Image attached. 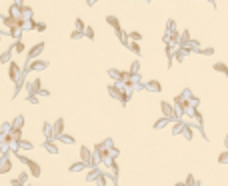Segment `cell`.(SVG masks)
Instances as JSON below:
<instances>
[{
  "label": "cell",
  "instance_id": "ba28073f",
  "mask_svg": "<svg viewBox=\"0 0 228 186\" xmlns=\"http://www.w3.org/2000/svg\"><path fill=\"white\" fill-rule=\"evenodd\" d=\"M106 22L110 24V26H114V28H120V24H118V20L114 18V16H108V18H106Z\"/></svg>",
  "mask_w": 228,
  "mask_h": 186
},
{
  "label": "cell",
  "instance_id": "5bb4252c",
  "mask_svg": "<svg viewBox=\"0 0 228 186\" xmlns=\"http://www.w3.org/2000/svg\"><path fill=\"white\" fill-rule=\"evenodd\" d=\"M84 34H86L88 38H94V30H92V28H86V30H84Z\"/></svg>",
  "mask_w": 228,
  "mask_h": 186
},
{
  "label": "cell",
  "instance_id": "5b68a950",
  "mask_svg": "<svg viewBox=\"0 0 228 186\" xmlns=\"http://www.w3.org/2000/svg\"><path fill=\"white\" fill-rule=\"evenodd\" d=\"M62 126H64V122H62V120H58L56 124H54V132H52V136H60V132H62Z\"/></svg>",
  "mask_w": 228,
  "mask_h": 186
},
{
  "label": "cell",
  "instance_id": "e0dca14e",
  "mask_svg": "<svg viewBox=\"0 0 228 186\" xmlns=\"http://www.w3.org/2000/svg\"><path fill=\"white\" fill-rule=\"evenodd\" d=\"M76 28H78V30H82V28H84V24H82V20H76Z\"/></svg>",
  "mask_w": 228,
  "mask_h": 186
},
{
  "label": "cell",
  "instance_id": "4fadbf2b",
  "mask_svg": "<svg viewBox=\"0 0 228 186\" xmlns=\"http://www.w3.org/2000/svg\"><path fill=\"white\" fill-rule=\"evenodd\" d=\"M82 160L86 162V160H90V152H88L86 148H82Z\"/></svg>",
  "mask_w": 228,
  "mask_h": 186
},
{
  "label": "cell",
  "instance_id": "8fae6325",
  "mask_svg": "<svg viewBox=\"0 0 228 186\" xmlns=\"http://www.w3.org/2000/svg\"><path fill=\"white\" fill-rule=\"evenodd\" d=\"M22 50H24V44H22V42H16V44H14V52H22Z\"/></svg>",
  "mask_w": 228,
  "mask_h": 186
},
{
  "label": "cell",
  "instance_id": "9a60e30c",
  "mask_svg": "<svg viewBox=\"0 0 228 186\" xmlns=\"http://www.w3.org/2000/svg\"><path fill=\"white\" fill-rule=\"evenodd\" d=\"M130 48H132V52H140V48H138V44H136V42H132V44H130Z\"/></svg>",
  "mask_w": 228,
  "mask_h": 186
},
{
  "label": "cell",
  "instance_id": "9c48e42d",
  "mask_svg": "<svg viewBox=\"0 0 228 186\" xmlns=\"http://www.w3.org/2000/svg\"><path fill=\"white\" fill-rule=\"evenodd\" d=\"M162 110H164V114H166V116H170V114H172V108L168 106V102H162Z\"/></svg>",
  "mask_w": 228,
  "mask_h": 186
},
{
  "label": "cell",
  "instance_id": "7c38bea8",
  "mask_svg": "<svg viewBox=\"0 0 228 186\" xmlns=\"http://www.w3.org/2000/svg\"><path fill=\"white\" fill-rule=\"evenodd\" d=\"M214 70H222V72H226V74H228V68H226L224 64H220V62H218V64H214Z\"/></svg>",
  "mask_w": 228,
  "mask_h": 186
},
{
  "label": "cell",
  "instance_id": "44dd1931",
  "mask_svg": "<svg viewBox=\"0 0 228 186\" xmlns=\"http://www.w3.org/2000/svg\"><path fill=\"white\" fill-rule=\"evenodd\" d=\"M226 148H228V136H226Z\"/></svg>",
  "mask_w": 228,
  "mask_h": 186
},
{
  "label": "cell",
  "instance_id": "7a4b0ae2",
  "mask_svg": "<svg viewBox=\"0 0 228 186\" xmlns=\"http://www.w3.org/2000/svg\"><path fill=\"white\" fill-rule=\"evenodd\" d=\"M12 168V162L6 158V156H2V160H0V174H6V172H10Z\"/></svg>",
  "mask_w": 228,
  "mask_h": 186
},
{
  "label": "cell",
  "instance_id": "ffe728a7",
  "mask_svg": "<svg viewBox=\"0 0 228 186\" xmlns=\"http://www.w3.org/2000/svg\"><path fill=\"white\" fill-rule=\"evenodd\" d=\"M220 162H228V152H226V154H222V156H220Z\"/></svg>",
  "mask_w": 228,
  "mask_h": 186
},
{
  "label": "cell",
  "instance_id": "ac0fdd59",
  "mask_svg": "<svg viewBox=\"0 0 228 186\" xmlns=\"http://www.w3.org/2000/svg\"><path fill=\"white\" fill-rule=\"evenodd\" d=\"M70 170H82V164H74V166H70Z\"/></svg>",
  "mask_w": 228,
  "mask_h": 186
},
{
  "label": "cell",
  "instance_id": "6da1fadb",
  "mask_svg": "<svg viewBox=\"0 0 228 186\" xmlns=\"http://www.w3.org/2000/svg\"><path fill=\"white\" fill-rule=\"evenodd\" d=\"M20 160H22L24 164H26L28 168H30V172H32V176H40V168H38V164L36 162H32V160H28V158H24V156H18Z\"/></svg>",
  "mask_w": 228,
  "mask_h": 186
},
{
  "label": "cell",
  "instance_id": "52a82bcc",
  "mask_svg": "<svg viewBox=\"0 0 228 186\" xmlns=\"http://www.w3.org/2000/svg\"><path fill=\"white\" fill-rule=\"evenodd\" d=\"M46 68V62H30V70H40Z\"/></svg>",
  "mask_w": 228,
  "mask_h": 186
},
{
  "label": "cell",
  "instance_id": "7402d4cb",
  "mask_svg": "<svg viewBox=\"0 0 228 186\" xmlns=\"http://www.w3.org/2000/svg\"><path fill=\"white\" fill-rule=\"evenodd\" d=\"M20 2H22V0H16V4H20Z\"/></svg>",
  "mask_w": 228,
  "mask_h": 186
},
{
  "label": "cell",
  "instance_id": "3957f363",
  "mask_svg": "<svg viewBox=\"0 0 228 186\" xmlns=\"http://www.w3.org/2000/svg\"><path fill=\"white\" fill-rule=\"evenodd\" d=\"M18 74H20V66L16 64V62H10V80L12 82L18 80Z\"/></svg>",
  "mask_w": 228,
  "mask_h": 186
},
{
  "label": "cell",
  "instance_id": "277c9868",
  "mask_svg": "<svg viewBox=\"0 0 228 186\" xmlns=\"http://www.w3.org/2000/svg\"><path fill=\"white\" fill-rule=\"evenodd\" d=\"M42 50H44V44H42V42H40V44H36V46H34V48H32V50H30V52H28V58H36V56H38V54H40V52H42Z\"/></svg>",
  "mask_w": 228,
  "mask_h": 186
},
{
  "label": "cell",
  "instance_id": "30bf717a",
  "mask_svg": "<svg viewBox=\"0 0 228 186\" xmlns=\"http://www.w3.org/2000/svg\"><path fill=\"white\" fill-rule=\"evenodd\" d=\"M10 54H12V50H8V52H4L2 56H0V62H8V60H10Z\"/></svg>",
  "mask_w": 228,
  "mask_h": 186
},
{
  "label": "cell",
  "instance_id": "8992f818",
  "mask_svg": "<svg viewBox=\"0 0 228 186\" xmlns=\"http://www.w3.org/2000/svg\"><path fill=\"white\" fill-rule=\"evenodd\" d=\"M148 90H152V92H160V90H162V88H160V82H156V80H154V82H148Z\"/></svg>",
  "mask_w": 228,
  "mask_h": 186
},
{
  "label": "cell",
  "instance_id": "d6986e66",
  "mask_svg": "<svg viewBox=\"0 0 228 186\" xmlns=\"http://www.w3.org/2000/svg\"><path fill=\"white\" fill-rule=\"evenodd\" d=\"M20 146H22V148H32L30 142H20Z\"/></svg>",
  "mask_w": 228,
  "mask_h": 186
},
{
  "label": "cell",
  "instance_id": "2e32d148",
  "mask_svg": "<svg viewBox=\"0 0 228 186\" xmlns=\"http://www.w3.org/2000/svg\"><path fill=\"white\" fill-rule=\"evenodd\" d=\"M130 38H132V40H140V34H138V32H132V34H130Z\"/></svg>",
  "mask_w": 228,
  "mask_h": 186
},
{
  "label": "cell",
  "instance_id": "603a6c76",
  "mask_svg": "<svg viewBox=\"0 0 228 186\" xmlns=\"http://www.w3.org/2000/svg\"><path fill=\"white\" fill-rule=\"evenodd\" d=\"M0 40H2V34H0Z\"/></svg>",
  "mask_w": 228,
  "mask_h": 186
},
{
  "label": "cell",
  "instance_id": "cb8c5ba5",
  "mask_svg": "<svg viewBox=\"0 0 228 186\" xmlns=\"http://www.w3.org/2000/svg\"><path fill=\"white\" fill-rule=\"evenodd\" d=\"M0 136H2V134H0Z\"/></svg>",
  "mask_w": 228,
  "mask_h": 186
}]
</instances>
